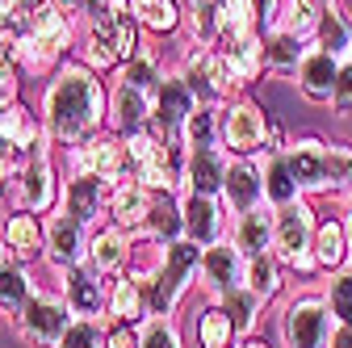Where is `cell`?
I'll return each mask as SVG.
<instances>
[{"instance_id":"cell-11","label":"cell","mask_w":352,"mask_h":348,"mask_svg":"<svg viewBox=\"0 0 352 348\" xmlns=\"http://www.w3.org/2000/svg\"><path fill=\"white\" fill-rule=\"evenodd\" d=\"M42 231H47L42 265H47L55 277H63V273L88 265V239H93V231H88L80 219H72V214L55 210V214H47V219H42Z\"/></svg>"},{"instance_id":"cell-36","label":"cell","mask_w":352,"mask_h":348,"mask_svg":"<svg viewBox=\"0 0 352 348\" xmlns=\"http://www.w3.org/2000/svg\"><path fill=\"white\" fill-rule=\"evenodd\" d=\"M130 9H135V17H139L147 38H176L185 30L181 0H130Z\"/></svg>"},{"instance_id":"cell-61","label":"cell","mask_w":352,"mask_h":348,"mask_svg":"<svg viewBox=\"0 0 352 348\" xmlns=\"http://www.w3.org/2000/svg\"><path fill=\"white\" fill-rule=\"evenodd\" d=\"M30 5H42V0H30Z\"/></svg>"},{"instance_id":"cell-12","label":"cell","mask_w":352,"mask_h":348,"mask_svg":"<svg viewBox=\"0 0 352 348\" xmlns=\"http://www.w3.org/2000/svg\"><path fill=\"white\" fill-rule=\"evenodd\" d=\"M289 172H294V181L302 189V197H331V168H327V139L319 135H294L285 139L281 147Z\"/></svg>"},{"instance_id":"cell-37","label":"cell","mask_w":352,"mask_h":348,"mask_svg":"<svg viewBox=\"0 0 352 348\" xmlns=\"http://www.w3.org/2000/svg\"><path fill=\"white\" fill-rule=\"evenodd\" d=\"M193 336H197V348H235V344H239L235 323H231V315L223 311V302H206V298H201V307H197V327H193Z\"/></svg>"},{"instance_id":"cell-54","label":"cell","mask_w":352,"mask_h":348,"mask_svg":"<svg viewBox=\"0 0 352 348\" xmlns=\"http://www.w3.org/2000/svg\"><path fill=\"white\" fill-rule=\"evenodd\" d=\"M47 5H55L59 13H67V17L84 21V9H88V0H47Z\"/></svg>"},{"instance_id":"cell-28","label":"cell","mask_w":352,"mask_h":348,"mask_svg":"<svg viewBox=\"0 0 352 348\" xmlns=\"http://www.w3.org/2000/svg\"><path fill=\"white\" fill-rule=\"evenodd\" d=\"M223 206L231 219L252 206H264V181H260V160H231L227 181H223Z\"/></svg>"},{"instance_id":"cell-26","label":"cell","mask_w":352,"mask_h":348,"mask_svg":"<svg viewBox=\"0 0 352 348\" xmlns=\"http://www.w3.org/2000/svg\"><path fill=\"white\" fill-rule=\"evenodd\" d=\"M273 235H277V210L273 206H252V210L231 219V243L243 256L273 252Z\"/></svg>"},{"instance_id":"cell-25","label":"cell","mask_w":352,"mask_h":348,"mask_svg":"<svg viewBox=\"0 0 352 348\" xmlns=\"http://www.w3.org/2000/svg\"><path fill=\"white\" fill-rule=\"evenodd\" d=\"M151 206H155V193H151V189H143L139 181L113 185V202H109V223H113L118 231H126L130 239H139V235L147 231Z\"/></svg>"},{"instance_id":"cell-15","label":"cell","mask_w":352,"mask_h":348,"mask_svg":"<svg viewBox=\"0 0 352 348\" xmlns=\"http://www.w3.org/2000/svg\"><path fill=\"white\" fill-rule=\"evenodd\" d=\"M84 30H93L101 42H109L122 63L147 47V34H143L135 9H130V0H109V5H105L97 17H88V21H84Z\"/></svg>"},{"instance_id":"cell-47","label":"cell","mask_w":352,"mask_h":348,"mask_svg":"<svg viewBox=\"0 0 352 348\" xmlns=\"http://www.w3.org/2000/svg\"><path fill=\"white\" fill-rule=\"evenodd\" d=\"M327 168H331V197L348 206L352 202V143H327Z\"/></svg>"},{"instance_id":"cell-3","label":"cell","mask_w":352,"mask_h":348,"mask_svg":"<svg viewBox=\"0 0 352 348\" xmlns=\"http://www.w3.org/2000/svg\"><path fill=\"white\" fill-rule=\"evenodd\" d=\"M80 30L84 21L59 13L55 5H34V17H30V34L21 38V72L34 76V80H47L63 59H72L76 42H80Z\"/></svg>"},{"instance_id":"cell-45","label":"cell","mask_w":352,"mask_h":348,"mask_svg":"<svg viewBox=\"0 0 352 348\" xmlns=\"http://www.w3.org/2000/svg\"><path fill=\"white\" fill-rule=\"evenodd\" d=\"M327 9H319L315 0H285V13H281V30L306 38V42H315L319 34V21H323Z\"/></svg>"},{"instance_id":"cell-6","label":"cell","mask_w":352,"mask_h":348,"mask_svg":"<svg viewBox=\"0 0 352 348\" xmlns=\"http://www.w3.org/2000/svg\"><path fill=\"white\" fill-rule=\"evenodd\" d=\"M315 227H319V214H315V202L302 197L285 210H277V235H273V252L281 256L285 273L311 281V277H323L319 273V260H315Z\"/></svg>"},{"instance_id":"cell-48","label":"cell","mask_w":352,"mask_h":348,"mask_svg":"<svg viewBox=\"0 0 352 348\" xmlns=\"http://www.w3.org/2000/svg\"><path fill=\"white\" fill-rule=\"evenodd\" d=\"M139 348H185L181 319H160V315H151L147 323H139Z\"/></svg>"},{"instance_id":"cell-4","label":"cell","mask_w":352,"mask_h":348,"mask_svg":"<svg viewBox=\"0 0 352 348\" xmlns=\"http://www.w3.org/2000/svg\"><path fill=\"white\" fill-rule=\"evenodd\" d=\"M218 130H223V151L231 160H260V155L285 147V135L248 93L231 97L223 109H218Z\"/></svg>"},{"instance_id":"cell-31","label":"cell","mask_w":352,"mask_h":348,"mask_svg":"<svg viewBox=\"0 0 352 348\" xmlns=\"http://www.w3.org/2000/svg\"><path fill=\"white\" fill-rule=\"evenodd\" d=\"M315 260L319 273L331 277L348 265V231H344V214H319L315 227Z\"/></svg>"},{"instance_id":"cell-27","label":"cell","mask_w":352,"mask_h":348,"mask_svg":"<svg viewBox=\"0 0 352 348\" xmlns=\"http://www.w3.org/2000/svg\"><path fill=\"white\" fill-rule=\"evenodd\" d=\"M227 168H231V155H227L223 147H210V151H189V164H185V189H181V193L223 197Z\"/></svg>"},{"instance_id":"cell-40","label":"cell","mask_w":352,"mask_h":348,"mask_svg":"<svg viewBox=\"0 0 352 348\" xmlns=\"http://www.w3.org/2000/svg\"><path fill=\"white\" fill-rule=\"evenodd\" d=\"M223 311L231 315V323H235V336H239V340H248V336H256V331H260L264 302H260L248 285H239V290H231V294L223 298Z\"/></svg>"},{"instance_id":"cell-24","label":"cell","mask_w":352,"mask_h":348,"mask_svg":"<svg viewBox=\"0 0 352 348\" xmlns=\"http://www.w3.org/2000/svg\"><path fill=\"white\" fill-rule=\"evenodd\" d=\"M59 290L67 298V307L76 319H105V294H109V281L93 269H72L59 277Z\"/></svg>"},{"instance_id":"cell-2","label":"cell","mask_w":352,"mask_h":348,"mask_svg":"<svg viewBox=\"0 0 352 348\" xmlns=\"http://www.w3.org/2000/svg\"><path fill=\"white\" fill-rule=\"evenodd\" d=\"M201 252L193 239H181L172 248H151L135 239V269L147 281V311L160 319H181L185 302L197 294V273H201Z\"/></svg>"},{"instance_id":"cell-7","label":"cell","mask_w":352,"mask_h":348,"mask_svg":"<svg viewBox=\"0 0 352 348\" xmlns=\"http://www.w3.org/2000/svg\"><path fill=\"white\" fill-rule=\"evenodd\" d=\"M38 155H59L47 126H42V113L30 109L25 101L0 105V168L17 172L25 160H38Z\"/></svg>"},{"instance_id":"cell-19","label":"cell","mask_w":352,"mask_h":348,"mask_svg":"<svg viewBox=\"0 0 352 348\" xmlns=\"http://www.w3.org/2000/svg\"><path fill=\"white\" fill-rule=\"evenodd\" d=\"M47 248V231H42V214L30 210H9L5 206V260L21 269H34Z\"/></svg>"},{"instance_id":"cell-23","label":"cell","mask_w":352,"mask_h":348,"mask_svg":"<svg viewBox=\"0 0 352 348\" xmlns=\"http://www.w3.org/2000/svg\"><path fill=\"white\" fill-rule=\"evenodd\" d=\"M130 260H135V239H130L126 231H118L113 223L93 231V239H88V269L93 273H101L109 281V277L130 269Z\"/></svg>"},{"instance_id":"cell-57","label":"cell","mask_w":352,"mask_h":348,"mask_svg":"<svg viewBox=\"0 0 352 348\" xmlns=\"http://www.w3.org/2000/svg\"><path fill=\"white\" fill-rule=\"evenodd\" d=\"M235 348H273V344H269V340H264V336L256 331V336H248V340H239Z\"/></svg>"},{"instance_id":"cell-22","label":"cell","mask_w":352,"mask_h":348,"mask_svg":"<svg viewBox=\"0 0 352 348\" xmlns=\"http://www.w3.org/2000/svg\"><path fill=\"white\" fill-rule=\"evenodd\" d=\"M122 155H126V143L118 135H97L72 151H63V164L67 172H93V177H105V181H118V168H122Z\"/></svg>"},{"instance_id":"cell-39","label":"cell","mask_w":352,"mask_h":348,"mask_svg":"<svg viewBox=\"0 0 352 348\" xmlns=\"http://www.w3.org/2000/svg\"><path fill=\"white\" fill-rule=\"evenodd\" d=\"M164 72H168V63H164V55L155 51V47H143L139 55H130L109 80H126V84H135V89H143L147 97L160 89V80H164Z\"/></svg>"},{"instance_id":"cell-18","label":"cell","mask_w":352,"mask_h":348,"mask_svg":"<svg viewBox=\"0 0 352 348\" xmlns=\"http://www.w3.org/2000/svg\"><path fill=\"white\" fill-rule=\"evenodd\" d=\"M151 105H155L151 130H160V135H168V139H172V135L181 139V130H185L189 113L197 109V101H193L189 84L181 80V72H176L172 63H168V72H164V80H160V89L151 93Z\"/></svg>"},{"instance_id":"cell-56","label":"cell","mask_w":352,"mask_h":348,"mask_svg":"<svg viewBox=\"0 0 352 348\" xmlns=\"http://www.w3.org/2000/svg\"><path fill=\"white\" fill-rule=\"evenodd\" d=\"M344 231H348V265H352V202L344 206Z\"/></svg>"},{"instance_id":"cell-33","label":"cell","mask_w":352,"mask_h":348,"mask_svg":"<svg viewBox=\"0 0 352 348\" xmlns=\"http://www.w3.org/2000/svg\"><path fill=\"white\" fill-rule=\"evenodd\" d=\"M260 42H264V72H273V76H294L298 63L306 59V51H311V42L281 30V25L260 34Z\"/></svg>"},{"instance_id":"cell-62","label":"cell","mask_w":352,"mask_h":348,"mask_svg":"<svg viewBox=\"0 0 352 348\" xmlns=\"http://www.w3.org/2000/svg\"><path fill=\"white\" fill-rule=\"evenodd\" d=\"M348 55H352V51H348Z\"/></svg>"},{"instance_id":"cell-9","label":"cell","mask_w":352,"mask_h":348,"mask_svg":"<svg viewBox=\"0 0 352 348\" xmlns=\"http://www.w3.org/2000/svg\"><path fill=\"white\" fill-rule=\"evenodd\" d=\"M172 67L181 72V80L189 84V93L197 105H214V109H223L235 93V84H231V72L223 63V55H218L214 47H193V42H185V51L172 59Z\"/></svg>"},{"instance_id":"cell-20","label":"cell","mask_w":352,"mask_h":348,"mask_svg":"<svg viewBox=\"0 0 352 348\" xmlns=\"http://www.w3.org/2000/svg\"><path fill=\"white\" fill-rule=\"evenodd\" d=\"M336 76H340V55H331V51H323V47H315V42H311V51H306V59L294 72V84H298L302 101L331 105V97H336Z\"/></svg>"},{"instance_id":"cell-29","label":"cell","mask_w":352,"mask_h":348,"mask_svg":"<svg viewBox=\"0 0 352 348\" xmlns=\"http://www.w3.org/2000/svg\"><path fill=\"white\" fill-rule=\"evenodd\" d=\"M214 51L223 55V63H227V72H231V84H235V93L252 89V84L264 76V42H260V34L239 38V42H218Z\"/></svg>"},{"instance_id":"cell-21","label":"cell","mask_w":352,"mask_h":348,"mask_svg":"<svg viewBox=\"0 0 352 348\" xmlns=\"http://www.w3.org/2000/svg\"><path fill=\"white\" fill-rule=\"evenodd\" d=\"M151 311H147V281L126 269L118 277H109V294H105V323H147Z\"/></svg>"},{"instance_id":"cell-55","label":"cell","mask_w":352,"mask_h":348,"mask_svg":"<svg viewBox=\"0 0 352 348\" xmlns=\"http://www.w3.org/2000/svg\"><path fill=\"white\" fill-rule=\"evenodd\" d=\"M331 348H352V327H340V323H336V340H331Z\"/></svg>"},{"instance_id":"cell-41","label":"cell","mask_w":352,"mask_h":348,"mask_svg":"<svg viewBox=\"0 0 352 348\" xmlns=\"http://www.w3.org/2000/svg\"><path fill=\"white\" fill-rule=\"evenodd\" d=\"M218 25H223V38L218 42H239V38L260 34L256 0H218Z\"/></svg>"},{"instance_id":"cell-42","label":"cell","mask_w":352,"mask_h":348,"mask_svg":"<svg viewBox=\"0 0 352 348\" xmlns=\"http://www.w3.org/2000/svg\"><path fill=\"white\" fill-rule=\"evenodd\" d=\"M181 143L189 151H210V147H223V130H218V109L214 105H197L181 130Z\"/></svg>"},{"instance_id":"cell-52","label":"cell","mask_w":352,"mask_h":348,"mask_svg":"<svg viewBox=\"0 0 352 348\" xmlns=\"http://www.w3.org/2000/svg\"><path fill=\"white\" fill-rule=\"evenodd\" d=\"M21 80H25L21 67H0V105L21 101Z\"/></svg>"},{"instance_id":"cell-1","label":"cell","mask_w":352,"mask_h":348,"mask_svg":"<svg viewBox=\"0 0 352 348\" xmlns=\"http://www.w3.org/2000/svg\"><path fill=\"white\" fill-rule=\"evenodd\" d=\"M38 113L55 151H72L109 130V80L84 67L80 59H63L42 80Z\"/></svg>"},{"instance_id":"cell-10","label":"cell","mask_w":352,"mask_h":348,"mask_svg":"<svg viewBox=\"0 0 352 348\" xmlns=\"http://www.w3.org/2000/svg\"><path fill=\"white\" fill-rule=\"evenodd\" d=\"M76 323V315H72V307H67V298H63V290L55 285H38L34 290V298H30V307H25V315L13 323V331H17V340L21 344H30V348H59V340L67 336V327Z\"/></svg>"},{"instance_id":"cell-38","label":"cell","mask_w":352,"mask_h":348,"mask_svg":"<svg viewBox=\"0 0 352 348\" xmlns=\"http://www.w3.org/2000/svg\"><path fill=\"white\" fill-rule=\"evenodd\" d=\"M185 9V42L193 47H218L223 25H218V0H181Z\"/></svg>"},{"instance_id":"cell-59","label":"cell","mask_w":352,"mask_h":348,"mask_svg":"<svg viewBox=\"0 0 352 348\" xmlns=\"http://www.w3.org/2000/svg\"><path fill=\"white\" fill-rule=\"evenodd\" d=\"M0 260H5V206H0Z\"/></svg>"},{"instance_id":"cell-16","label":"cell","mask_w":352,"mask_h":348,"mask_svg":"<svg viewBox=\"0 0 352 348\" xmlns=\"http://www.w3.org/2000/svg\"><path fill=\"white\" fill-rule=\"evenodd\" d=\"M176 197H181L185 214V239H193L197 248L231 239V210L223 206V197H201V193H176Z\"/></svg>"},{"instance_id":"cell-46","label":"cell","mask_w":352,"mask_h":348,"mask_svg":"<svg viewBox=\"0 0 352 348\" xmlns=\"http://www.w3.org/2000/svg\"><path fill=\"white\" fill-rule=\"evenodd\" d=\"M323 298H327L336 323L340 327H352V265H344L340 273H331L323 281Z\"/></svg>"},{"instance_id":"cell-8","label":"cell","mask_w":352,"mask_h":348,"mask_svg":"<svg viewBox=\"0 0 352 348\" xmlns=\"http://www.w3.org/2000/svg\"><path fill=\"white\" fill-rule=\"evenodd\" d=\"M59 197H63L59 155H38V160H25L13 172L5 206L9 210H30V214H42V219H47V214L59 210Z\"/></svg>"},{"instance_id":"cell-32","label":"cell","mask_w":352,"mask_h":348,"mask_svg":"<svg viewBox=\"0 0 352 348\" xmlns=\"http://www.w3.org/2000/svg\"><path fill=\"white\" fill-rule=\"evenodd\" d=\"M38 281L30 269L13 265V260H0V319L5 323H17L30 307V298H34Z\"/></svg>"},{"instance_id":"cell-34","label":"cell","mask_w":352,"mask_h":348,"mask_svg":"<svg viewBox=\"0 0 352 348\" xmlns=\"http://www.w3.org/2000/svg\"><path fill=\"white\" fill-rule=\"evenodd\" d=\"M260 181H264V206L285 210V206L302 202V189H298V181H294V172H289L281 151L260 155Z\"/></svg>"},{"instance_id":"cell-58","label":"cell","mask_w":352,"mask_h":348,"mask_svg":"<svg viewBox=\"0 0 352 348\" xmlns=\"http://www.w3.org/2000/svg\"><path fill=\"white\" fill-rule=\"evenodd\" d=\"M9 181H13V172L0 168V206H5V197H9Z\"/></svg>"},{"instance_id":"cell-30","label":"cell","mask_w":352,"mask_h":348,"mask_svg":"<svg viewBox=\"0 0 352 348\" xmlns=\"http://www.w3.org/2000/svg\"><path fill=\"white\" fill-rule=\"evenodd\" d=\"M185 239V214H181V197L176 193H155V206H151V219H147V231L139 235V243H151V248H172Z\"/></svg>"},{"instance_id":"cell-5","label":"cell","mask_w":352,"mask_h":348,"mask_svg":"<svg viewBox=\"0 0 352 348\" xmlns=\"http://www.w3.org/2000/svg\"><path fill=\"white\" fill-rule=\"evenodd\" d=\"M331 340H336V315L323 290H298L281 298V311H277L281 348H331Z\"/></svg>"},{"instance_id":"cell-60","label":"cell","mask_w":352,"mask_h":348,"mask_svg":"<svg viewBox=\"0 0 352 348\" xmlns=\"http://www.w3.org/2000/svg\"><path fill=\"white\" fill-rule=\"evenodd\" d=\"M315 5H319V9H331V5H340V0H315Z\"/></svg>"},{"instance_id":"cell-50","label":"cell","mask_w":352,"mask_h":348,"mask_svg":"<svg viewBox=\"0 0 352 348\" xmlns=\"http://www.w3.org/2000/svg\"><path fill=\"white\" fill-rule=\"evenodd\" d=\"M331 109L340 118L352 113V55L340 59V76H336V97H331Z\"/></svg>"},{"instance_id":"cell-44","label":"cell","mask_w":352,"mask_h":348,"mask_svg":"<svg viewBox=\"0 0 352 348\" xmlns=\"http://www.w3.org/2000/svg\"><path fill=\"white\" fill-rule=\"evenodd\" d=\"M72 59H80L84 67H93L97 76H113L118 67H122V59H118V51L109 47V42H101L93 30H80V42H76V51H72Z\"/></svg>"},{"instance_id":"cell-49","label":"cell","mask_w":352,"mask_h":348,"mask_svg":"<svg viewBox=\"0 0 352 348\" xmlns=\"http://www.w3.org/2000/svg\"><path fill=\"white\" fill-rule=\"evenodd\" d=\"M59 348H109V323L105 319H76Z\"/></svg>"},{"instance_id":"cell-14","label":"cell","mask_w":352,"mask_h":348,"mask_svg":"<svg viewBox=\"0 0 352 348\" xmlns=\"http://www.w3.org/2000/svg\"><path fill=\"white\" fill-rule=\"evenodd\" d=\"M243 269H248V256L231 239L206 248L201 252V273H197V294L206 302H223L231 290L243 285Z\"/></svg>"},{"instance_id":"cell-35","label":"cell","mask_w":352,"mask_h":348,"mask_svg":"<svg viewBox=\"0 0 352 348\" xmlns=\"http://www.w3.org/2000/svg\"><path fill=\"white\" fill-rule=\"evenodd\" d=\"M243 285L269 307L285 294V265L277 252H260V256H248V269H243Z\"/></svg>"},{"instance_id":"cell-13","label":"cell","mask_w":352,"mask_h":348,"mask_svg":"<svg viewBox=\"0 0 352 348\" xmlns=\"http://www.w3.org/2000/svg\"><path fill=\"white\" fill-rule=\"evenodd\" d=\"M109 202H113V181L93 177V172H67L63 177V197L59 210L80 219L88 231H97L109 223Z\"/></svg>"},{"instance_id":"cell-51","label":"cell","mask_w":352,"mask_h":348,"mask_svg":"<svg viewBox=\"0 0 352 348\" xmlns=\"http://www.w3.org/2000/svg\"><path fill=\"white\" fill-rule=\"evenodd\" d=\"M281 13H285V0H256V25H260V34L277 30Z\"/></svg>"},{"instance_id":"cell-43","label":"cell","mask_w":352,"mask_h":348,"mask_svg":"<svg viewBox=\"0 0 352 348\" xmlns=\"http://www.w3.org/2000/svg\"><path fill=\"white\" fill-rule=\"evenodd\" d=\"M315 47L331 51V55H348L352 51V17L344 13V5H331L319 21V34H315Z\"/></svg>"},{"instance_id":"cell-17","label":"cell","mask_w":352,"mask_h":348,"mask_svg":"<svg viewBox=\"0 0 352 348\" xmlns=\"http://www.w3.org/2000/svg\"><path fill=\"white\" fill-rule=\"evenodd\" d=\"M151 122H155L151 97L126 80H109V135L135 139L143 130H151Z\"/></svg>"},{"instance_id":"cell-53","label":"cell","mask_w":352,"mask_h":348,"mask_svg":"<svg viewBox=\"0 0 352 348\" xmlns=\"http://www.w3.org/2000/svg\"><path fill=\"white\" fill-rule=\"evenodd\" d=\"M0 67H21V38L13 30H0Z\"/></svg>"}]
</instances>
